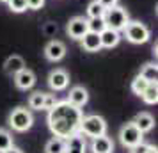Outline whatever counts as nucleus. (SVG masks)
<instances>
[{"mask_svg":"<svg viewBox=\"0 0 158 153\" xmlns=\"http://www.w3.org/2000/svg\"><path fill=\"white\" fill-rule=\"evenodd\" d=\"M82 109L75 107L71 103L57 102L50 110H48V128L55 137L68 139L80 132V121H82Z\"/></svg>","mask_w":158,"mask_h":153,"instance_id":"1","label":"nucleus"},{"mask_svg":"<svg viewBox=\"0 0 158 153\" xmlns=\"http://www.w3.org/2000/svg\"><path fill=\"white\" fill-rule=\"evenodd\" d=\"M80 134H84L85 137H100L107 134V123L105 119L98 114L93 116H84L80 121Z\"/></svg>","mask_w":158,"mask_h":153,"instance_id":"2","label":"nucleus"},{"mask_svg":"<svg viewBox=\"0 0 158 153\" xmlns=\"http://www.w3.org/2000/svg\"><path fill=\"white\" fill-rule=\"evenodd\" d=\"M103 20H105L108 29H114V30H117V32H121V30H124V27L128 25L130 16H128V13H126V9L119 7V6H112V7L105 9Z\"/></svg>","mask_w":158,"mask_h":153,"instance_id":"3","label":"nucleus"},{"mask_svg":"<svg viewBox=\"0 0 158 153\" xmlns=\"http://www.w3.org/2000/svg\"><path fill=\"white\" fill-rule=\"evenodd\" d=\"M32 125H34V116H32L30 109L16 107L9 114V126L16 132H27L32 128Z\"/></svg>","mask_w":158,"mask_h":153,"instance_id":"4","label":"nucleus"},{"mask_svg":"<svg viewBox=\"0 0 158 153\" xmlns=\"http://www.w3.org/2000/svg\"><path fill=\"white\" fill-rule=\"evenodd\" d=\"M124 37L133 45H144L149 41V29L140 22H128L124 27Z\"/></svg>","mask_w":158,"mask_h":153,"instance_id":"5","label":"nucleus"},{"mask_svg":"<svg viewBox=\"0 0 158 153\" xmlns=\"http://www.w3.org/2000/svg\"><path fill=\"white\" fill-rule=\"evenodd\" d=\"M119 139H121V142L124 148H133V146L140 144L144 139V134L139 128L135 126V123L131 121V123H126L124 126L121 128V132H119Z\"/></svg>","mask_w":158,"mask_h":153,"instance_id":"6","label":"nucleus"},{"mask_svg":"<svg viewBox=\"0 0 158 153\" xmlns=\"http://www.w3.org/2000/svg\"><path fill=\"white\" fill-rule=\"evenodd\" d=\"M87 30H89V27H87V18H84V16H75V18H71L69 23H68V27H66L68 36L73 37V39H77V41H80L84 37V34H85Z\"/></svg>","mask_w":158,"mask_h":153,"instance_id":"7","label":"nucleus"},{"mask_svg":"<svg viewBox=\"0 0 158 153\" xmlns=\"http://www.w3.org/2000/svg\"><path fill=\"white\" fill-rule=\"evenodd\" d=\"M44 55L48 61L52 62H59L62 61L66 55V45L62 41H57V39H52L50 43L44 46Z\"/></svg>","mask_w":158,"mask_h":153,"instance_id":"8","label":"nucleus"},{"mask_svg":"<svg viewBox=\"0 0 158 153\" xmlns=\"http://www.w3.org/2000/svg\"><path fill=\"white\" fill-rule=\"evenodd\" d=\"M48 86L53 91H64L69 86V75L64 70H53L48 75Z\"/></svg>","mask_w":158,"mask_h":153,"instance_id":"9","label":"nucleus"},{"mask_svg":"<svg viewBox=\"0 0 158 153\" xmlns=\"http://www.w3.org/2000/svg\"><path fill=\"white\" fill-rule=\"evenodd\" d=\"M13 77H15L16 87L23 89V91L34 87V84H36V75H34V71L29 70V68H23L22 71H18L16 75H13Z\"/></svg>","mask_w":158,"mask_h":153,"instance_id":"10","label":"nucleus"},{"mask_svg":"<svg viewBox=\"0 0 158 153\" xmlns=\"http://www.w3.org/2000/svg\"><path fill=\"white\" fill-rule=\"evenodd\" d=\"M85 135L80 132L66 139V153H85Z\"/></svg>","mask_w":158,"mask_h":153,"instance_id":"11","label":"nucleus"},{"mask_svg":"<svg viewBox=\"0 0 158 153\" xmlns=\"http://www.w3.org/2000/svg\"><path fill=\"white\" fill-rule=\"evenodd\" d=\"M68 102L75 105V107H84L87 102H89V93H87L85 87H82V86H77V87H73L69 91V95H68Z\"/></svg>","mask_w":158,"mask_h":153,"instance_id":"12","label":"nucleus"},{"mask_svg":"<svg viewBox=\"0 0 158 153\" xmlns=\"http://www.w3.org/2000/svg\"><path fill=\"white\" fill-rule=\"evenodd\" d=\"M80 43H82V48L85 52H100L101 50V39H100V34H96V32H91V30H87L84 37L80 39Z\"/></svg>","mask_w":158,"mask_h":153,"instance_id":"13","label":"nucleus"},{"mask_svg":"<svg viewBox=\"0 0 158 153\" xmlns=\"http://www.w3.org/2000/svg\"><path fill=\"white\" fill-rule=\"evenodd\" d=\"M100 39H101V48H114L121 41V34L117 30L107 27L100 32Z\"/></svg>","mask_w":158,"mask_h":153,"instance_id":"14","label":"nucleus"},{"mask_svg":"<svg viewBox=\"0 0 158 153\" xmlns=\"http://www.w3.org/2000/svg\"><path fill=\"white\" fill-rule=\"evenodd\" d=\"M93 151L94 153H112L114 151V141L107 135L93 139Z\"/></svg>","mask_w":158,"mask_h":153,"instance_id":"15","label":"nucleus"},{"mask_svg":"<svg viewBox=\"0 0 158 153\" xmlns=\"http://www.w3.org/2000/svg\"><path fill=\"white\" fill-rule=\"evenodd\" d=\"M133 123H135V126L142 132V134H146V132L153 130L155 119H153V116L148 114V112H139V114L135 116V119H133Z\"/></svg>","mask_w":158,"mask_h":153,"instance_id":"16","label":"nucleus"},{"mask_svg":"<svg viewBox=\"0 0 158 153\" xmlns=\"http://www.w3.org/2000/svg\"><path fill=\"white\" fill-rule=\"evenodd\" d=\"M23 68H25V61L20 55H11V57H7L6 64H4V70H6L7 75H16L18 71H22Z\"/></svg>","mask_w":158,"mask_h":153,"instance_id":"17","label":"nucleus"},{"mask_svg":"<svg viewBox=\"0 0 158 153\" xmlns=\"http://www.w3.org/2000/svg\"><path fill=\"white\" fill-rule=\"evenodd\" d=\"M46 153H66V139L60 137H52L46 146H44Z\"/></svg>","mask_w":158,"mask_h":153,"instance_id":"18","label":"nucleus"},{"mask_svg":"<svg viewBox=\"0 0 158 153\" xmlns=\"http://www.w3.org/2000/svg\"><path fill=\"white\" fill-rule=\"evenodd\" d=\"M140 96L148 105H155L158 102V84L156 82H149V86L146 87V91Z\"/></svg>","mask_w":158,"mask_h":153,"instance_id":"19","label":"nucleus"},{"mask_svg":"<svg viewBox=\"0 0 158 153\" xmlns=\"http://www.w3.org/2000/svg\"><path fill=\"white\" fill-rule=\"evenodd\" d=\"M139 75H142V77H144L148 82H156V79H158L156 64H155V62H148V64H144Z\"/></svg>","mask_w":158,"mask_h":153,"instance_id":"20","label":"nucleus"},{"mask_svg":"<svg viewBox=\"0 0 158 153\" xmlns=\"http://www.w3.org/2000/svg\"><path fill=\"white\" fill-rule=\"evenodd\" d=\"M44 96L46 93H41V91H36V93H32L29 98V107L34 110H43L44 107Z\"/></svg>","mask_w":158,"mask_h":153,"instance_id":"21","label":"nucleus"},{"mask_svg":"<svg viewBox=\"0 0 158 153\" xmlns=\"http://www.w3.org/2000/svg\"><path fill=\"white\" fill-rule=\"evenodd\" d=\"M148 86H149V82L146 80L142 75H137L135 79H133V82H131V91H133L137 96H140L144 91H146V87H148Z\"/></svg>","mask_w":158,"mask_h":153,"instance_id":"22","label":"nucleus"},{"mask_svg":"<svg viewBox=\"0 0 158 153\" xmlns=\"http://www.w3.org/2000/svg\"><path fill=\"white\" fill-rule=\"evenodd\" d=\"M87 27H89L91 32L100 34L103 29H107V23L103 20V16H100V18H87Z\"/></svg>","mask_w":158,"mask_h":153,"instance_id":"23","label":"nucleus"},{"mask_svg":"<svg viewBox=\"0 0 158 153\" xmlns=\"http://www.w3.org/2000/svg\"><path fill=\"white\" fill-rule=\"evenodd\" d=\"M105 15V7L101 6L98 0H93L89 6H87V16L89 18H100Z\"/></svg>","mask_w":158,"mask_h":153,"instance_id":"24","label":"nucleus"},{"mask_svg":"<svg viewBox=\"0 0 158 153\" xmlns=\"http://www.w3.org/2000/svg\"><path fill=\"white\" fill-rule=\"evenodd\" d=\"M13 146V135L7 130L0 128V153H4L6 150H9Z\"/></svg>","mask_w":158,"mask_h":153,"instance_id":"25","label":"nucleus"},{"mask_svg":"<svg viewBox=\"0 0 158 153\" xmlns=\"http://www.w3.org/2000/svg\"><path fill=\"white\" fill-rule=\"evenodd\" d=\"M7 6L13 13H23V11L29 9L27 7V0H9Z\"/></svg>","mask_w":158,"mask_h":153,"instance_id":"26","label":"nucleus"},{"mask_svg":"<svg viewBox=\"0 0 158 153\" xmlns=\"http://www.w3.org/2000/svg\"><path fill=\"white\" fill-rule=\"evenodd\" d=\"M55 103H57L55 95H48V93H46V96H44V107H43V110H50Z\"/></svg>","mask_w":158,"mask_h":153,"instance_id":"27","label":"nucleus"},{"mask_svg":"<svg viewBox=\"0 0 158 153\" xmlns=\"http://www.w3.org/2000/svg\"><path fill=\"white\" fill-rule=\"evenodd\" d=\"M44 6V0H27V7L32 9V11H37Z\"/></svg>","mask_w":158,"mask_h":153,"instance_id":"28","label":"nucleus"},{"mask_svg":"<svg viewBox=\"0 0 158 153\" xmlns=\"http://www.w3.org/2000/svg\"><path fill=\"white\" fill-rule=\"evenodd\" d=\"M98 2H100V4H101L105 9H107V7H112V6H117V0H98Z\"/></svg>","mask_w":158,"mask_h":153,"instance_id":"29","label":"nucleus"},{"mask_svg":"<svg viewBox=\"0 0 158 153\" xmlns=\"http://www.w3.org/2000/svg\"><path fill=\"white\" fill-rule=\"evenodd\" d=\"M4 153H23V151L20 150V148H15V146H11V148H9V150H6Z\"/></svg>","mask_w":158,"mask_h":153,"instance_id":"30","label":"nucleus"},{"mask_svg":"<svg viewBox=\"0 0 158 153\" xmlns=\"http://www.w3.org/2000/svg\"><path fill=\"white\" fill-rule=\"evenodd\" d=\"M0 2H4V4H7V2H9V0H0Z\"/></svg>","mask_w":158,"mask_h":153,"instance_id":"31","label":"nucleus"}]
</instances>
